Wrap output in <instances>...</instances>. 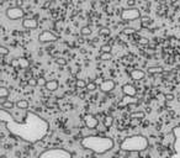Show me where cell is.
Returning <instances> with one entry per match:
<instances>
[{"mask_svg": "<svg viewBox=\"0 0 180 158\" xmlns=\"http://www.w3.org/2000/svg\"><path fill=\"white\" fill-rule=\"evenodd\" d=\"M0 122L5 126L10 135L30 144H35L43 140L49 130V124L47 120L29 110L25 113L24 120H16L8 110L2 109Z\"/></svg>", "mask_w": 180, "mask_h": 158, "instance_id": "cell-1", "label": "cell"}, {"mask_svg": "<svg viewBox=\"0 0 180 158\" xmlns=\"http://www.w3.org/2000/svg\"><path fill=\"white\" fill-rule=\"evenodd\" d=\"M80 144L84 149L92 151L93 153L105 154L114 148L115 142L111 137H108V136L90 135V136H85L84 138H81Z\"/></svg>", "mask_w": 180, "mask_h": 158, "instance_id": "cell-2", "label": "cell"}, {"mask_svg": "<svg viewBox=\"0 0 180 158\" xmlns=\"http://www.w3.org/2000/svg\"><path fill=\"white\" fill-rule=\"evenodd\" d=\"M120 148L123 152H143L148 148V138L143 135H131L121 142Z\"/></svg>", "mask_w": 180, "mask_h": 158, "instance_id": "cell-3", "label": "cell"}, {"mask_svg": "<svg viewBox=\"0 0 180 158\" xmlns=\"http://www.w3.org/2000/svg\"><path fill=\"white\" fill-rule=\"evenodd\" d=\"M37 158H73V154L64 148H49L40 153Z\"/></svg>", "mask_w": 180, "mask_h": 158, "instance_id": "cell-4", "label": "cell"}, {"mask_svg": "<svg viewBox=\"0 0 180 158\" xmlns=\"http://www.w3.org/2000/svg\"><path fill=\"white\" fill-rule=\"evenodd\" d=\"M141 11L138 8H127L122 10L121 13V20L122 21H133L141 19Z\"/></svg>", "mask_w": 180, "mask_h": 158, "instance_id": "cell-5", "label": "cell"}, {"mask_svg": "<svg viewBox=\"0 0 180 158\" xmlns=\"http://www.w3.org/2000/svg\"><path fill=\"white\" fill-rule=\"evenodd\" d=\"M5 15L9 20H20V19H25V11L22 8L19 6H10L5 10Z\"/></svg>", "mask_w": 180, "mask_h": 158, "instance_id": "cell-6", "label": "cell"}, {"mask_svg": "<svg viewBox=\"0 0 180 158\" xmlns=\"http://www.w3.org/2000/svg\"><path fill=\"white\" fill-rule=\"evenodd\" d=\"M56 41H58V36L49 30H45L38 35V42L40 43H53Z\"/></svg>", "mask_w": 180, "mask_h": 158, "instance_id": "cell-7", "label": "cell"}, {"mask_svg": "<svg viewBox=\"0 0 180 158\" xmlns=\"http://www.w3.org/2000/svg\"><path fill=\"white\" fill-rule=\"evenodd\" d=\"M10 65L15 69H26V68L30 67V62L24 57H18V58L11 59Z\"/></svg>", "mask_w": 180, "mask_h": 158, "instance_id": "cell-8", "label": "cell"}, {"mask_svg": "<svg viewBox=\"0 0 180 158\" xmlns=\"http://www.w3.org/2000/svg\"><path fill=\"white\" fill-rule=\"evenodd\" d=\"M84 124H85V126H86L88 128L94 130V128L98 127L99 121H98V119H96L95 115H93V114H86V115L84 116Z\"/></svg>", "mask_w": 180, "mask_h": 158, "instance_id": "cell-9", "label": "cell"}, {"mask_svg": "<svg viewBox=\"0 0 180 158\" xmlns=\"http://www.w3.org/2000/svg\"><path fill=\"white\" fill-rule=\"evenodd\" d=\"M116 87V83L112 81V79H105V81H103V83L100 84V90L105 94H109L111 93Z\"/></svg>", "mask_w": 180, "mask_h": 158, "instance_id": "cell-10", "label": "cell"}, {"mask_svg": "<svg viewBox=\"0 0 180 158\" xmlns=\"http://www.w3.org/2000/svg\"><path fill=\"white\" fill-rule=\"evenodd\" d=\"M173 136H174V153H179L180 154V126H175L173 128Z\"/></svg>", "mask_w": 180, "mask_h": 158, "instance_id": "cell-11", "label": "cell"}, {"mask_svg": "<svg viewBox=\"0 0 180 158\" xmlns=\"http://www.w3.org/2000/svg\"><path fill=\"white\" fill-rule=\"evenodd\" d=\"M122 93H123V95L127 97V98H135L136 94H137V89H136V87H135L133 84L127 83V84H125V85L122 87Z\"/></svg>", "mask_w": 180, "mask_h": 158, "instance_id": "cell-12", "label": "cell"}, {"mask_svg": "<svg viewBox=\"0 0 180 158\" xmlns=\"http://www.w3.org/2000/svg\"><path fill=\"white\" fill-rule=\"evenodd\" d=\"M22 26L27 30H36L38 27V22H37V20H35L32 18H25L22 20Z\"/></svg>", "mask_w": 180, "mask_h": 158, "instance_id": "cell-13", "label": "cell"}, {"mask_svg": "<svg viewBox=\"0 0 180 158\" xmlns=\"http://www.w3.org/2000/svg\"><path fill=\"white\" fill-rule=\"evenodd\" d=\"M130 77H131V79H133V81H142V79H144V77H146V72L142 70V69H133V70H131Z\"/></svg>", "mask_w": 180, "mask_h": 158, "instance_id": "cell-14", "label": "cell"}, {"mask_svg": "<svg viewBox=\"0 0 180 158\" xmlns=\"http://www.w3.org/2000/svg\"><path fill=\"white\" fill-rule=\"evenodd\" d=\"M10 95V90L6 87H0V103H5Z\"/></svg>", "mask_w": 180, "mask_h": 158, "instance_id": "cell-15", "label": "cell"}, {"mask_svg": "<svg viewBox=\"0 0 180 158\" xmlns=\"http://www.w3.org/2000/svg\"><path fill=\"white\" fill-rule=\"evenodd\" d=\"M148 74H163L164 73V68L162 65H152V67H148L147 69Z\"/></svg>", "mask_w": 180, "mask_h": 158, "instance_id": "cell-16", "label": "cell"}, {"mask_svg": "<svg viewBox=\"0 0 180 158\" xmlns=\"http://www.w3.org/2000/svg\"><path fill=\"white\" fill-rule=\"evenodd\" d=\"M58 87H59L58 82L53 79V81H48V82H47V84H46L45 88H46L48 92H56V90L58 89Z\"/></svg>", "mask_w": 180, "mask_h": 158, "instance_id": "cell-17", "label": "cell"}, {"mask_svg": "<svg viewBox=\"0 0 180 158\" xmlns=\"http://www.w3.org/2000/svg\"><path fill=\"white\" fill-rule=\"evenodd\" d=\"M144 116H146V114L141 110H137V111H133L130 114V119H132V120H142V119H144Z\"/></svg>", "mask_w": 180, "mask_h": 158, "instance_id": "cell-18", "label": "cell"}, {"mask_svg": "<svg viewBox=\"0 0 180 158\" xmlns=\"http://www.w3.org/2000/svg\"><path fill=\"white\" fill-rule=\"evenodd\" d=\"M27 108H29V101L25 100V99H20L16 101V109H20V110H25L27 111Z\"/></svg>", "mask_w": 180, "mask_h": 158, "instance_id": "cell-19", "label": "cell"}, {"mask_svg": "<svg viewBox=\"0 0 180 158\" xmlns=\"http://www.w3.org/2000/svg\"><path fill=\"white\" fill-rule=\"evenodd\" d=\"M2 108H3L4 110H11V109L16 108V103H14V101H11L10 99H8L5 103L2 104Z\"/></svg>", "mask_w": 180, "mask_h": 158, "instance_id": "cell-20", "label": "cell"}, {"mask_svg": "<svg viewBox=\"0 0 180 158\" xmlns=\"http://www.w3.org/2000/svg\"><path fill=\"white\" fill-rule=\"evenodd\" d=\"M103 124H104V126H105L106 128H110V127L114 125V117H112L111 115L105 116L104 120H103Z\"/></svg>", "mask_w": 180, "mask_h": 158, "instance_id": "cell-21", "label": "cell"}, {"mask_svg": "<svg viewBox=\"0 0 180 158\" xmlns=\"http://www.w3.org/2000/svg\"><path fill=\"white\" fill-rule=\"evenodd\" d=\"M80 34H81V36H89V35H92V27L90 26H83L81 29H80Z\"/></svg>", "mask_w": 180, "mask_h": 158, "instance_id": "cell-22", "label": "cell"}, {"mask_svg": "<svg viewBox=\"0 0 180 158\" xmlns=\"http://www.w3.org/2000/svg\"><path fill=\"white\" fill-rule=\"evenodd\" d=\"M88 85V83L85 81H83V79H78V81L75 82V87L79 88V89H85Z\"/></svg>", "mask_w": 180, "mask_h": 158, "instance_id": "cell-23", "label": "cell"}, {"mask_svg": "<svg viewBox=\"0 0 180 158\" xmlns=\"http://www.w3.org/2000/svg\"><path fill=\"white\" fill-rule=\"evenodd\" d=\"M99 59L100 61H111L112 59V54L111 53H100Z\"/></svg>", "mask_w": 180, "mask_h": 158, "instance_id": "cell-24", "label": "cell"}, {"mask_svg": "<svg viewBox=\"0 0 180 158\" xmlns=\"http://www.w3.org/2000/svg\"><path fill=\"white\" fill-rule=\"evenodd\" d=\"M9 53H10V49H9L6 46H4V45H2V46H0V54H2L3 57L8 56Z\"/></svg>", "mask_w": 180, "mask_h": 158, "instance_id": "cell-25", "label": "cell"}, {"mask_svg": "<svg viewBox=\"0 0 180 158\" xmlns=\"http://www.w3.org/2000/svg\"><path fill=\"white\" fill-rule=\"evenodd\" d=\"M100 49H101V53H111L112 47H111V45H103L100 47Z\"/></svg>", "mask_w": 180, "mask_h": 158, "instance_id": "cell-26", "label": "cell"}, {"mask_svg": "<svg viewBox=\"0 0 180 158\" xmlns=\"http://www.w3.org/2000/svg\"><path fill=\"white\" fill-rule=\"evenodd\" d=\"M96 89H98V85L95 83H93V82L88 83V85H86V90L88 92H95Z\"/></svg>", "mask_w": 180, "mask_h": 158, "instance_id": "cell-27", "label": "cell"}, {"mask_svg": "<svg viewBox=\"0 0 180 158\" xmlns=\"http://www.w3.org/2000/svg\"><path fill=\"white\" fill-rule=\"evenodd\" d=\"M122 34H123V35H135V34H136V30L132 29V27H125V29L122 30Z\"/></svg>", "mask_w": 180, "mask_h": 158, "instance_id": "cell-28", "label": "cell"}, {"mask_svg": "<svg viewBox=\"0 0 180 158\" xmlns=\"http://www.w3.org/2000/svg\"><path fill=\"white\" fill-rule=\"evenodd\" d=\"M37 82H38V85L40 87H46V84H47V79L45 78V77H38L37 78Z\"/></svg>", "mask_w": 180, "mask_h": 158, "instance_id": "cell-29", "label": "cell"}, {"mask_svg": "<svg viewBox=\"0 0 180 158\" xmlns=\"http://www.w3.org/2000/svg\"><path fill=\"white\" fill-rule=\"evenodd\" d=\"M27 84L30 87H37L38 85V82H37V78H30L27 81Z\"/></svg>", "mask_w": 180, "mask_h": 158, "instance_id": "cell-30", "label": "cell"}, {"mask_svg": "<svg viewBox=\"0 0 180 158\" xmlns=\"http://www.w3.org/2000/svg\"><path fill=\"white\" fill-rule=\"evenodd\" d=\"M141 22H142L143 26L149 25V24H151V18H149V16H142V18H141Z\"/></svg>", "mask_w": 180, "mask_h": 158, "instance_id": "cell-31", "label": "cell"}, {"mask_svg": "<svg viewBox=\"0 0 180 158\" xmlns=\"http://www.w3.org/2000/svg\"><path fill=\"white\" fill-rule=\"evenodd\" d=\"M138 43L142 45V46H148L149 45V40L147 37H139L138 38Z\"/></svg>", "mask_w": 180, "mask_h": 158, "instance_id": "cell-32", "label": "cell"}, {"mask_svg": "<svg viewBox=\"0 0 180 158\" xmlns=\"http://www.w3.org/2000/svg\"><path fill=\"white\" fill-rule=\"evenodd\" d=\"M58 65H67V59L65 58H62V57H58V58H56V61H54Z\"/></svg>", "mask_w": 180, "mask_h": 158, "instance_id": "cell-33", "label": "cell"}, {"mask_svg": "<svg viewBox=\"0 0 180 158\" xmlns=\"http://www.w3.org/2000/svg\"><path fill=\"white\" fill-rule=\"evenodd\" d=\"M174 99H175L174 94H171V93H168V94H165V100H166V101H173Z\"/></svg>", "mask_w": 180, "mask_h": 158, "instance_id": "cell-34", "label": "cell"}, {"mask_svg": "<svg viewBox=\"0 0 180 158\" xmlns=\"http://www.w3.org/2000/svg\"><path fill=\"white\" fill-rule=\"evenodd\" d=\"M100 35H103V36H109V35H110V31H109L108 29H101Z\"/></svg>", "mask_w": 180, "mask_h": 158, "instance_id": "cell-35", "label": "cell"}, {"mask_svg": "<svg viewBox=\"0 0 180 158\" xmlns=\"http://www.w3.org/2000/svg\"><path fill=\"white\" fill-rule=\"evenodd\" d=\"M135 4H136V2H135V0H130V2H127V5H128V8H135Z\"/></svg>", "mask_w": 180, "mask_h": 158, "instance_id": "cell-36", "label": "cell"}, {"mask_svg": "<svg viewBox=\"0 0 180 158\" xmlns=\"http://www.w3.org/2000/svg\"><path fill=\"white\" fill-rule=\"evenodd\" d=\"M22 5H24V2H22V0H18V2H16V5H15V6L22 8Z\"/></svg>", "mask_w": 180, "mask_h": 158, "instance_id": "cell-37", "label": "cell"}, {"mask_svg": "<svg viewBox=\"0 0 180 158\" xmlns=\"http://www.w3.org/2000/svg\"><path fill=\"white\" fill-rule=\"evenodd\" d=\"M170 158H180V154H179V153H173V154L170 156Z\"/></svg>", "mask_w": 180, "mask_h": 158, "instance_id": "cell-38", "label": "cell"}, {"mask_svg": "<svg viewBox=\"0 0 180 158\" xmlns=\"http://www.w3.org/2000/svg\"><path fill=\"white\" fill-rule=\"evenodd\" d=\"M178 100H179V101H180V97H179V98H178Z\"/></svg>", "mask_w": 180, "mask_h": 158, "instance_id": "cell-39", "label": "cell"}]
</instances>
